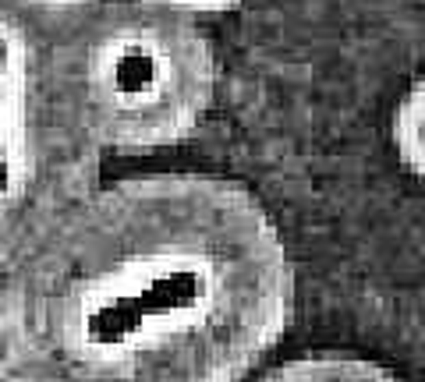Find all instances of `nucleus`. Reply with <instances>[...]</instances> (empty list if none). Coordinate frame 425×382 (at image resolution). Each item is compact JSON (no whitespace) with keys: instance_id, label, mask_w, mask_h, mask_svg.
Segmentation results:
<instances>
[{"instance_id":"obj_1","label":"nucleus","mask_w":425,"mask_h":382,"mask_svg":"<svg viewBox=\"0 0 425 382\" xmlns=\"http://www.w3.org/2000/svg\"><path fill=\"white\" fill-rule=\"evenodd\" d=\"M294 266L248 188L99 184L0 290V340L60 382H241L287 333Z\"/></svg>"},{"instance_id":"obj_8","label":"nucleus","mask_w":425,"mask_h":382,"mask_svg":"<svg viewBox=\"0 0 425 382\" xmlns=\"http://www.w3.org/2000/svg\"><path fill=\"white\" fill-rule=\"evenodd\" d=\"M0 382H60V379L14 354H0Z\"/></svg>"},{"instance_id":"obj_4","label":"nucleus","mask_w":425,"mask_h":382,"mask_svg":"<svg viewBox=\"0 0 425 382\" xmlns=\"http://www.w3.org/2000/svg\"><path fill=\"white\" fill-rule=\"evenodd\" d=\"M259 382H400L390 368L348 354H308L269 368Z\"/></svg>"},{"instance_id":"obj_2","label":"nucleus","mask_w":425,"mask_h":382,"mask_svg":"<svg viewBox=\"0 0 425 382\" xmlns=\"http://www.w3.org/2000/svg\"><path fill=\"white\" fill-rule=\"evenodd\" d=\"M53 81L99 156H138L199 131L217 96V53L199 21L149 0H103L57 42Z\"/></svg>"},{"instance_id":"obj_6","label":"nucleus","mask_w":425,"mask_h":382,"mask_svg":"<svg viewBox=\"0 0 425 382\" xmlns=\"http://www.w3.org/2000/svg\"><path fill=\"white\" fill-rule=\"evenodd\" d=\"M393 149L404 170L425 181V75L411 81L393 110Z\"/></svg>"},{"instance_id":"obj_7","label":"nucleus","mask_w":425,"mask_h":382,"mask_svg":"<svg viewBox=\"0 0 425 382\" xmlns=\"http://www.w3.org/2000/svg\"><path fill=\"white\" fill-rule=\"evenodd\" d=\"M163 11H174L181 18H191V21H202V18H217V14H227L241 4V0H149Z\"/></svg>"},{"instance_id":"obj_5","label":"nucleus","mask_w":425,"mask_h":382,"mask_svg":"<svg viewBox=\"0 0 425 382\" xmlns=\"http://www.w3.org/2000/svg\"><path fill=\"white\" fill-rule=\"evenodd\" d=\"M0 4L36 36L60 42L103 0H0Z\"/></svg>"},{"instance_id":"obj_3","label":"nucleus","mask_w":425,"mask_h":382,"mask_svg":"<svg viewBox=\"0 0 425 382\" xmlns=\"http://www.w3.org/2000/svg\"><path fill=\"white\" fill-rule=\"evenodd\" d=\"M57 42L0 4V272H11L99 188V153L64 114Z\"/></svg>"}]
</instances>
